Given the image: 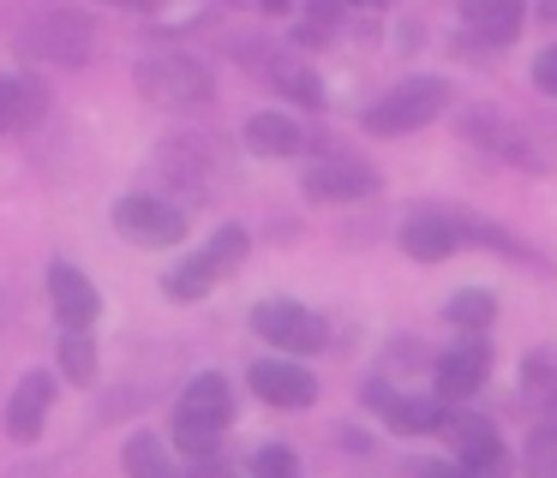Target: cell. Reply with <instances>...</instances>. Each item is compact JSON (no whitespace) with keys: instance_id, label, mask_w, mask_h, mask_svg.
Masks as SVG:
<instances>
[{"instance_id":"6da1fadb","label":"cell","mask_w":557,"mask_h":478,"mask_svg":"<svg viewBox=\"0 0 557 478\" xmlns=\"http://www.w3.org/2000/svg\"><path fill=\"white\" fill-rule=\"evenodd\" d=\"M234 418V389L228 377H216V370H205V377L186 382L181 406H174V442H181V454H193V461H210V454L222 449V430H228Z\"/></svg>"},{"instance_id":"7a4b0ae2","label":"cell","mask_w":557,"mask_h":478,"mask_svg":"<svg viewBox=\"0 0 557 478\" xmlns=\"http://www.w3.org/2000/svg\"><path fill=\"white\" fill-rule=\"evenodd\" d=\"M444 108H449V84H444V78H401L396 90L384 96V102L366 108L360 126L372 131V138H401V131L432 126Z\"/></svg>"},{"instance_id":"3957f363","label":"cell","mask_w":557,"mask_h":478,"mask_svg":"<svg viewBox=\"0 0 557 478\" xmlns=\"http://www.w3.org/2000/svg\"><path fill=\"white\" fill-rule=\"evenodd\" d=\"M18 48L37 60H54V66H85L90 48H97V24L78 7H49L18 30Z\"/></svg>"},{"instance_id":"277c9868","label":"cell","mask_w":557,"mask_h":478,"mask_svg":"<svg viewBox=\"0 0 557 478\" xmlns=\"http://www.w3.org/2000/svg\"><path fill=\"white\" fill-rule=\"evenodd\" d=\"M133 84H138V96L157 102V108H198V102H210V72L198 66L193 54H150V60H138Z\"/></svg>"},{"instance_id":"5b68a950","label":"cell","mask_w":557,"mask_h":478,"mask_svg":"<svg viewBox=\"0 0 557 478\" xmlns=\"http://www.w3.org/2000/svg\"><path fill=\"white\" fill-rule=\"evenodd\" d=\"M240 257H246V234H240V227H222L205 251H193L186 263H174L162 287H169V299H181V305H186V299H205L228 269H240Z\"/></svg>"},{"instance_id":"8992f818","label":"cell","mask_w":557,"mask_h":478,"mask_svg":"<svg viewBox=\"0 0 557 478\" xmlns=\"http://www.w3.org/2000/svg\"><path fill=\"white\" fill-rule=\"evenodd\" d=\"M252 335H264L270 347H282V353H318L324 347V317L306 305H294V299H264V305L252 311Z\"/></svg>"},{"instance_id":"52a82bcc","label":"cell","mask_w":557,"mask_h":478,"mask_svg":"<svg viewBox=\"0 0 557 478\" xmlns=\"http://www.w3.org/2000/svg\"><path fill=\"white\" fill-rule=\"evenodd\" d=\"M114 227H121L133 246H174L186 234V215L174 203L150 198V191H133V198L114 203Z\"/></svg>"},{"instance_id":"ba28073f","label":"cell","mask_w":557,"mask_h":478,"mask_svg":"<svg viewBox=\"0 0 557 478\" xmlns=\"http://www.w3.org/2000/svg\"><path fill=\"white\" fill-rule=\"evenodd\" d=\"M306 191L318 203H354V198H372L377 191V167L360 162V155H318L306 167Z\"/></svg>"},{"instance_id":"9c48e42d","label":"cell","mask_w":557,"mask_h":478,"mask_svg":"<svg viewBox=\"0 0 557 478\" xmlns=\"http://www.w3.org/2000/svg\"><path fill=\"white\" fill-rule=\"evenodd\" d=\"M461 239H468L461 234V215H449V210H413L408 222H401V251H408L413 263H444Z\"/></svg>"},{"instance_id":"30bf717a","label":"cell","mask_w":557,"mask_h":478,"mask_svg":"<svg viewBox=\"0 0 557 478\" xmlns=\"http://www.w3.org/2000/svg\"><path fill=\"white\" fill-rule=\"evenodd\" d=\"M246 382H252L258 401H270V406H312L318 401V377L306 365H294V358H258V365L246 370Z\"/></svg>"},{"instance_id":"8fae6325","label":"cell","mask_w":557,"mask_h":478,"mask_svg":"<svg viewBox=\"0 0 557 478\" xmlns=\"http://www.w3.org/2000/svg\"><path fill=\"white\" fill-rule=\"evenodd\" d=\"M485 370H492V347H485L480 335H468L461 347H449V353L437 358L432 394H437V401H461V394H473L485 382Z\"/></svg>"},{"instance_id":"7c38bea8","label":"cell","mask_w":557,"mask_h":478,"mask_svg":"<svg viewBox=\"0 0 557 478\" xmlns=\"http://www.w3.org/2000/svg\"><path fill=\"white\" fill-rule=\"evenodd\" d=\"M49 305H54V317L66 323V335H85L90 323H97L102 299H97V287H90L73 263H49Z\"/></svg>"},{"instance_id":"4fadbf2b","label":"cell","mask_w":557,"mask_h":478,"mask_svg":"<svg viewBox=\"0 0 557 478\" xmlns=\"http://www.w3.org/2000/svg\"><path fill=\"white\" fill-rule=\"evenodd\" d=\"M366 406H377V413L389 418V425L396 430H413V437H420V430H444L449 425V413H444V401H437V394H425V401H408V394H389V389H366Z\"/></svg>"},{"instance_id":"5bb4252c","label":"cell","mask_w":557,"mask_h":478,"mask_svg":"<svg viewBox=\"0 0 557 478\" xmlns=\"http://www.w3.org/2000/svg\"><path fill=\"white\" fill-rule=\"evenodd\" d=\"M49 401H54L49 370H30V377L13 389V406H7V430H13L18 442H30V437L42 430V418H49Z\"/></svg>"},{"instance_id":"9a60e30c","label":"cell","mask_w":557,"mask_h":478,"mask_svg":"<svg viewBox=\"0 0 557 478\" xmlns=\"http://www.w3.org/2000/svg\"><path fill=\"white\" fill-rule=\"evenodd\" d=\"M246 150H252V155H300L306 150V131H300V120L264 108V114L246 120Z\"/></svg>"},{"instance_id":"2e32d148","label":"cell","mask_w":557,"mask_h":478,"mask_svg":"<svg viewBox=\"0 0 557 478\" xmlns=\"http://www.w3.org/2000/svg\"><path fill=\"white\" fill-rule=\"evenodd\" d=\"M468 30H480V42H516L521 36V0H461Z\"/></svg>"},{"instance_id":"e0dca14e","label":"cell","mask_w":557,"mask_h":478,"mask_svg":"<svg viewBox=\"0 0 557 478\" xmlns=\"http://www.w3.org/2000/svg\"><path fill=\"white\" fill-rule=\"evenodd\" d=\"M444 430H449V442H456V454H461V473H480V466L492 473L497 454H504L497 449V430L485 425V418H449Z\"/></svg>"},{"instance_id":"ac0fdd59","label":"cell","mask_w":557,"mask_h":478,"mask_svg":"<svg viewBox=\"0 0 557 478\" xmlns=\"http://www.w3.org/2000/svg\"><path fill=\"white\" fill-rule=\"evenodd\" d=\"M42 108H49L42 84H30V78H0V131H25V126H37Z\"/></svg>"},{"instance_id":"d6986e66","label":"cell","mask_w":557,"mask_h":478,"mask_svg":"<svg viewBox=\"0 0 557 478\" xmlns=\"http://www.w3.org/2000/svg\"><path fill=\"white\" fill-rule=\"evenodd\" d=\"M121 461H126V473L133 478H174V461H169V449H162L150 430H138L133 442L121 449Z\"/></svg>"},{"instance_id":"ffe728a7","label":"cell","mask_w":557,"mask_h":478,"mask_svg":"<svg viewBox=\"0 0 557 478\" xmlns=\"http://www.w3.org/2000/svg\"><path fill=\"white\" fill-rule=\"evenodd\" d=\"M444 317L456 323V329L480 335L485 323L497 317V299H492V293H480V287H468V293H456V299H449V305H444Z\"/></svg>"},{"instance_id":"44dd1931","label":"cell","mask_w":557,"mask_h":478,"mask_svg":"<svg viewBox=\"0 0 557 478\" xmlns=\"http://www.w3.org/2000/svg\"><path fill=\"white\" fill-rule=\"evenodd\" d=\"M270 72H276V84H282V90H288L300 108H324V84H318L312 66H300V60H276Z\"/></svg>"},{"instance_id":"7402d4cb","label":"cell","mask_w":557,"mask_h":478,"mask_svg":"<svg viewBox=\"0 0 557 478\" xmlns=\"http://www.w3.org/2000/svg\"><path fill=\"white\" fill-rule=\"evenodd\" d=\"M521 466H528V478H557V425L533 430L528 449H521Z\"/></svg>"},{"instance_id":"603a6c76","label":"cell","mask_w":557,"mask_h":478,"mask_svg":"<svg viewBox=\"0 0 557 478\" xmlns=\"http://www.w3.org/2000/svg\"><path fill=\"white\" fill-rule=\"evenodd\" d=\"M61 370L73 382H90L97 377V341H90V335H66L61 341Z\"/></svg>"},{"instance_id":"cb8c5ba5","label":"cell","mask_w":557,"mask_h":478,"mask_svg":"<svg viewBox=\"0 0 557 478\" xmlns=\"http://www.w3.org/2000/svg\"><path fill=\"white\" fill-rule=\"evenodd\" d=\"M521 382H528L533 394H545V401H557V353H552V347L521 365Z\"/></svg>"},{"instance_id":"d4e9b609","label":"cell","mask_w":557,"mask_h":478,"mask_svg":"<svg viewBox=\"0 0 557 478\" xmlns=\"http://www.w3.org/2000/svg\"><path fill=\"white\" fill-rule=\"evenodd\" d=\"M252 478H300V461H294V449H258V461H252Z\"/></svg>"},{"instance_id":"484cf974","label":"cell","mask_w":557,"mask_h":478,"mask_svg":"<svg viewBox=\"0 0 557 478\" xmlns=\"http://www.w3.org/2000/svg\"><path fill=\"white\" fill-rule=\"evenodd\" d=\"M533 84H540V90H545V96H557V42H552V48H545V54H540V60H533Z\"/></svg>"},{"instance_id":"4316f807","label":"cell","mask_w":557,"mask_h":478,"mask_svg":"<svg viewBox=\"0 0 557 478\" xmlns=\"http://www.w3.org/2000/svg\"><path fill=\"white\" fill-rule=\"evenodd\" d=\"M413 478H468V473H461V466H449V461H432V466H420Z\"/></svg>"},{"instance_id":"83f0119b","label":"cell","mask_w":557,"mask_h":478,"mask_svg":"<svg viewBox=\"0 0 557 478\" xmlns=\"http://www.w3.org/2000/svg\"><path fill=\"white\" fill-rule=\"evenodd\" d=\"M114 7H138V12H150V7H162V0H114Z\"/></svg>"}]
</instances>
